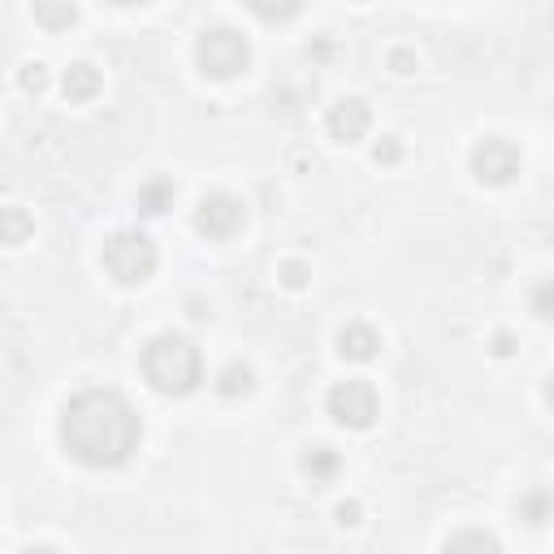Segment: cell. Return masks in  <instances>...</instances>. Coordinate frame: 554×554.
I'll list each match as a JSON object with an SVG mask.
<instances>
[{"label": "cell", "mask_w": 554, "mask_h": 554, "mask_svg": "<svg viewBox=\"0 0 554 554\" xmlns=\"http://www.w3.org/2000/svg\"><path fill=\"white\" fill-rule=\"evenodd\" d=\"M143 377L156 394H191L204 381V360L200 347L182 334H156L148 347H143Z\"/></svg>", "instance_id": "2"}, {"label": "cell", "mask_w": 554, "mask_h": 554, "mask_svg": "<svg viewBox=\"0 0 554 554\" xmlns=\"http://www.w3.org/2000/svg\"><path fill=\"white\" fill-rule=\"evenodd\" d=\"M247 9L265 22H290L303 9V0H247Z\"/></svg>", "instance_id": "15"}, {"label": "cell", "mask_w": 554, "mask_h": 554, "mask_svg": "<svg viewBox=\"0 0 554 554\" xmlns=\"http://www.w3.org/2000/svg\"><path fill=\"white\" fill-rule=\"evenodd\" d=\"M446 550H498V537H490V533H451L446 537Z\"/></svg>", "instance_id": "18"}, {"label": "cell", "mask_w": 554, "mask_h": 554, "mask_svg": "<svg viewBox=\"0 0 554 554\" xmlns=\"http://www.w3.org/2000/svg\"><path fill=\"white\" fill-rule=\"evenodd\" d=\"M252 386H256V373H252V364H243V360H230V364L217 373V390L226 394V399L252 394Z\"/></svg>", "instance_id": "14"}, {"label": "cell", "mask_w": 554, "mask_h": 554, "mask_svg": "<svg viewBox=\"0 0 554 554\" xmlns=\"http://www.w3.org/2000/svg\"><path fill=\"white\" fill-rule=\"evenodd\" d=\"M373 161H377V165H399V161H403V143H399V135H381V139L373 143Z\"/></svg>", "instance_id": "20"}, {"label": "cell", "mask_w": 554, "mask_h": 554, "mask_svg": "<svg viewBox=\"0 0 554 554\" xmlns=\"http://www.w3.org/2000/svg\"><path fill=\"white\" fill-rule=\"evenodd\" d=\"M113 5H143V0H113Z\"/></svg>", "instance_id": "27"}, {"label": "cell", "mask_w": 554, "mask_h": 554, "mask_svg": "<svg viewBox=\"0 0 554 554\" xmlns=\"http://www.w3.org/2000/svg\"><path fill=\"white\" fill-rule=\"evenodd\" d=\"M143 425L117 390H83L61 412V442L87 468H122L139 451Z\"/></svg>", "instance_id": "1"}, {"label": "cell", "mask_w": 554, "mask_h": 554, "mask_svg": "<svg viewBox=\"0 0 554 554\" xmlns=\"http://www.w3.org/2000/svg\"><path fill=\"white\" fill-rule=\"evenodd\" d=\"M533 312L542 316V321H554V282H550V277L533 286Z\"/></svg>", "instance_id": "22"}, {"label": "cell", "mask_w": 554, "mask_h": 554, "mask_svg": "<svg viewBox=\"0 0 554 554\" xmlns=\"http://www.w3.org/2000/svg\"><path fill=\"white\" fill-rule=\"evenodd\" d=\"M546 403L554 407V373H550V381H546Z\"/></svg>", "instance_id": "26"}, {"label": "cell", "mask_w": 554, "mask_h": 554, "mask_svg": "<svg viewBox=\"0 0 554 554\" xmlns=\"http://www.w3.org/2000/svg\"><path fill=\"white\" fill-rule=\"evenodd\" d=\"M65 100H74V104H87L91 96L100 91V70L91 61H74L70 70H65Z\"/></svg>", "instance_id": "10"}, {"label": "cell", "mask_w": 554, "mask_h": 554, "mask_svg": "<svg viewBox=\"0 0 554 554\" xmlns=\"http://www.w3.org/2000/svg\"><path fill=\"white\" fill-rule=\"evenodd\" d=\"M377 351H381V338H377V329H373V325H364V321H347V325L338 329V355H342V360L368 364Z\"/></svg>", "instance_id": "9"}, {"label": "cell", "mask_w": 554, "mask_h": 554, "mask_svg": "<svg viewBox=\"0 0 554 554\" xmlns=\"http://www.w3.org/2000/svg\"><path fill=\"white\" fill-rule=\"evenodd\" d=\"M174 182L169 178H152V182H143L139 187V213L143 217H161V213H169L174 208Z\"/></svg>", "instance_id": "12"}, {"label": "cell", "mask_w": 554, "mask_h": 554, "mask_svg": "<svg viewBox=\"0 0 554 554\" xmlns=\"http://www.w3.org/2000/svg\"><path fill=\"white\" fill-rule=\"evenodd\" d=\"M390 70L394 74H416V52L412 48H390Z\"/></svg>", "instance_id": "23"}, {"label": "cell", "mask_w": 554, "mask_h": 554, "mask_svg": "<svg viewBox=\"0 0 554 554\" xmlns=\"http://www.w3.org/2000/svg\"><path fill=\"white\" fill-rule=\"evenodd\" d=\"M195 61H200V70L208 78H234L252 61V44H247V35L230 31V26H213V31H204L200 44H195Z\"/></svg>", "instance_id": "4"}, {"label": "cell", "mask_w": 554, "mask_h": 554, "mask_svg": "<svg viewBox=\"0 0 554 554\" xmlns=\"http://www.w3.org/2000/svg\"><path fill=\"white\" fill-rule=\"evenodd\" d=\"M18 83H22V91H31V96H39V91L48 87V70L39 61H26L22 70H18Z\"/></svg>", "instance_id": "21"}, {"label": "cell", "mask_w": 554, "mask_h": 554, "mask_svg": "<svg viewBox=\"0 0 554 554\" xmlns=\"http://www.w3.org/2000/svg\"><path fill=\"white\" fill-rule=\"evenodd\" d=\"M239 226H243V204L234 195L213 191L195 204V230L208 234V239H230Z\"/></svg>", "instance_id": "7"}, {"label": "cell", "mask_w": 554, "mask_h": 554, "mask_svg": "<svg viewBox=\"0 0 554 554\" xmlns=\"http://www.w3.org/2000/svg\"><path fill=\"white\" fill-rule=\"evenodd\" d=\"M325 126H329V139L334 143H360L368 135V126H373V109L360 100V96H347V100H338L334 109H329L325 117Z\"/></svg>", "instance_id": "8"}, {"label": "cell", "mask_w": 554, "mask_h": 554, "mask_svg": "<svg viewBox=\"0 0 554 554\" xmlns=\"http://www.w3.org/2000/svg\"><path fill=\"white\" fill-rule=\"evenodd\" d=\"M494 355H503V360H507V355H516V338H511V334H498V338H494Z\"/></svg>", "instance_id": "25"}, {"label": "cell", "mask_w": 554, "mask_h": 554, "mask_svg": "<svg viewBox=\"0 0 554 554\" xmlns=\"http://www.w3.org/2000/svg\"><path fill=\"white\" fill-rule=\"evenodd\" d=\"M104 269H109V277H113V282H122V286H143L156 273L152 239H148V234H139V230L113 234V239L104 243Z\"/></svg>", "instance_id": "3"}, {"label": "cell", "mask_w": 554, "mask_h": 554, "mask_svg": "<svg viewBox=\"0 0 554 554\" xmlns=\"http://www.w3.org/2000/svg\"><path fill=\"white\" fill-rule=\"evenodd\" d=\"M360 516H364V507L355 503V498H351V503H338L334 507V520L342 524V529H355V524H360Z\"/></svg>", "instance_id": "24"}, {"label": "cell", "mask_w": 554, "mask_h": 554, "mask_svg": "<svg viewBox=\"0 0 554 554\" xmlns=\"http://www.w3.org/2000/svg\"><path fill=\"white\" fill-rule=\"evenodd\" d=\"M554 516V503H550V494L546 490H529L520 498V520H529V524H546Z\"/></svg>", "instance_id": "16"}, {"label": "cell", "mask_w": 554, "mask_h": 554, "mask_svg": "<svg viewBox=\"0 0 554 554\" xmlns=\"http://www.w3.org/2000/svg\"><path fill=\"white\" fill-rule=\"evenodd\" d=\"M26 234H31V217H26L22 208H5V243L18 247V243H26Z\"/></svg>", "instance_id": "19"}, {"label": "cell", "mask_w": 554, "mask_h": 554, "mask_svg": "<svg viewBox=\"0 0 554 554\" xmlns=\"http://www.w3.org/2000/svg\"><path fill=\"white\" fill-rule=\"evenodd\" d=\"M277 282H282L286 290H303L312 282V269L303 265V260H282V265H277Z\"/></svg>", "instance_id": "17"}, {"label": "cell", "mask_w": 554, "mask_h": 554, "mask_svg": "<svg viewBox=\"0 0 554 554\" xmlns=\"http://www.w3.org/2000/svg\"><path fill=\"white\" fill-rule=\"evenodd\" d=\"M325 407H329V416H334L342 429H368L377 420V412H381V399H377L373 381L347 377V381H338V386L329 390Z\"/></svg>", "instance_id": "5"}, {"label": "cell", "mask_w": 554, "mask_h": 554, "mask_svg": "<svg viewBox=\"0 0 554 554\" xmlns=\"http://www.w3.org/2000/svg\"><path fill=\"white\" fill-rule=\"evenodd\" d=\"M520 165H524L520 148L503 135H485L472 148V174H477L481 187H511L520 178Z\"/></svg>", "instance_id": "6"}, {"label": "cell", "mask_w": 554, "mask_h": 554, "mask_svg": "<svg viewBox=\"0 0 554 554\" xmlns=\"http://www.w3.org/2000/svg\"><path fill=\"white\" fill-rule=\"evenodd\" d=\"M31 13L44 31H70V26L78 22L74 0H31Z\"/></svg>", "instance_id": "11"}, {"label": "cell", "mask_w": 554, "mask_h": 554, "mask_svg": "<svg viewBox=\"0 0 554 554\" xmlns=\"http://www.w3.org/2000/svg\"><path fill=\"white\" fill-rule=\"evenodd\" d=\"M550 520H554V516H550Z\"/></svg>", "instance_id": "28"}, {"label": "cell", "mask_w": 554, "mask_h": 554, "mask_svg": "<svg viewBox=\"0 0 554 554\" xmlns=\"http://www.w3.org/2000/svg\"><path fill=\"white\" fill-rule=\"evenodd\" d=\"M338 468H342V459L334 446H308L303 451V472L316 481V485H325V481H334L338 477Z\"/></svg>", "instance_id": "13"}]
</instances>
